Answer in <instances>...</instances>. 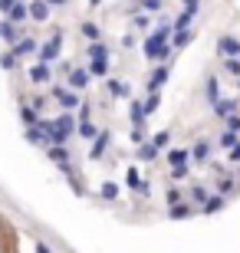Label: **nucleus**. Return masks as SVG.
<instances>
[{
    "mask_svg": "<svg viewBox=\"0 0 240 253\" xmlns=\"http://www.w3.org/2000/svg\"><path fill=\"white\" fill-rule=\"evenodd\" d=\"M0 253H20V234L3 214H0Z\"/></svg>",
    "mask_w": 240,
    "mask_h": 253,
    "instance_id": "f257e3e1",
    "label": "nucleus"
}]
</instances>
